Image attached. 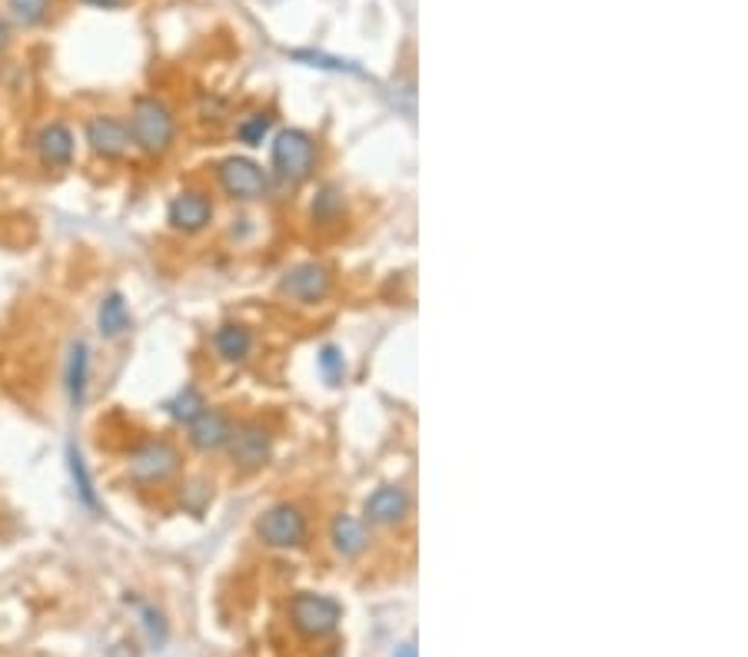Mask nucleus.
Returning <instances> with one entry per match:
<instances>
[{"instance_id": "nucleus-1", "label": "nucleus", "mask_w": 748, "mask_h": 657, "mask_svg": "<svg viewBox=\"0 0 748 657\" xmlns=\"http://www.w3.org/2000/svg\"><path fill=\"white\" fill-rule=\"evenodd\" d=\"M127 130H130V144L134 147H140L144 153L157 157V153H167L173 147V140H177V117H173V110L164 100L144 94L130 107Z\"/></svg>"}, {"instance_id": "nucleus-2", "label": "nucleus", "mask_w": 748, "mask_h": 657, "mask_svg": "<svg viewBox=\"0 0 748 657\" xmlns=\"http://www.w3.org/2000/svg\"><path fill=\"white\" fill-rule=\"evenodd\" d=\"M316 170V140L306 130H280L273 137V173L283 183H303Z\"/></svg>"}, {"instance_id": "nucleus-3", "label": "nucleus", "mask_w": 748, "mask_h": 657, "mask_svg": "<svg viewBox=\"0 0 748 657\" xmlns=\"http://www.w3.org/2000/svg\"><path fill=\"white\" fill-rule=\"evenodd\" d=\"M217 180L230 200L256 203L270 193V173L250 157H226L217 163Z\"/></svg>"}, {"instance_id": "nucleus-4", "label": "nucleus", "mask_w": 748, "mask_h": 657, "mask_svg": "<svg viewBox=\"0 0 748 657\" xmlns=\"http://www.w3.org/2000/svg\"><path fill=\"white\" fill-rule=\"evenodd\" d=\"M256 538L266 544V548H299L303 538H306V515L299 505H289V501H276L270 505L260 518H256Z\"/></svg>"}, {"instance_id": "nucleus-5", "label": "nucleus", "mask_w": 748, "mask_h": 657, "mask_svg": "<svg viewBox=\"0 0 748 657\" xmlns=\"http://www.w3.org/2000/svg\"><path fill=\"white\" fill-rule=\"evenodd\" d=\"M289 617L293 627L306 637H326L339 627L343 621V607L339 601L326 597V594H313V591H299L289 604Z\"/></svg>"}, {"instance_id": "nucleus-6", "label": "nucleus", "mask_w": 748, "mask_h": 657, "mask_svg": "<svg viewBox=\"0 0 748 657\" xmlns=\"http://www.w3.org/2000/svg\"><path fill=\"white\" fill-rule=\"evenodd\" d=\"M226 452L240 471H256L273 455V432L263 422H240V425H233Z\"/></svg>"}, {"instance_id": "nucleus-7", "label": "nucleus", "mask_w": 748, "mask_h": 657, "mask_svg": "<svg viewBox=\"0 0 748 657\" xmlns=\"http://www.w3.org/2000/svg\"><path fill=\"white\" fill-rule=\"evenodd\" d=\"M333 289V273L323 263H299L293 269L283 273L280 279V296H286L289 303L299 306H313L323 303Z\"/></svg>"}, {"instance_id": "nucleus-8", "label": "nucleus", "mask_w": 748, "mask_h": 657, "mask_svg": "<svg viewBox=\"0 0 748 657\" xmlns=\"http://www.w3.org/2000/svg\"><path fill=\"white\" fill-rule=\"evenodd\" d=\"M180 468V452L167 438H150L130 452V475L137 481H167Z\"/></svg>"}, {"instance_id": "nucleus-9", "label": "nucleus", "mask_w": 748, "mask_h": 657, "mask_svg": "<svg viewBox=\"0 0 748 657\" xmlns=\"http://www.w3.org/2000/svg\"><path fill=\"white\" fill-rule=\"evenodd\" d=\"M84 140L91 147V153L104 157V160H120L130 150V130L127 120L114 117V114H94L84 124Z\"/></svg>"}, {"instance_id": "nucleus-10", "label": "nucleus", "mask_w": 748, "mask_h": 657, "mask_svg": "<svg viewBox=\"0 0 748 657\" xmlns=\"http://www.w3.org/2000/svg\"><path fill=\"white\" fill-rule=\"evenodd\" d=\"M167 220L180 233H203L213 223V200L203 190H183L170 200Z\"/></svg>"}, {"instance_id": "nucleus-11", "label": "nucleus", "mask_w": 748, "mask_h": 657, "mask_svg": "<svg viewBox=\"0 0 748 657\" xmlns=\"http://www.w3.org/2000/svg\"><path fill=\"white\" fill-rule=\"evenodd\" d=\"M233 418L223 412V409H203L190 425H187V438L193 448L200 452H217V448H226L230 435H233Z\"/></svg>"}, {"instance_id": "nucleus-12", "label": "nucleus", "mask_w": 748, "mask_h": 657, "mask_svg": "<svg viewBox=\"0 0 748 657\" xmlns=\"http://www.w3.org/2000/svg\"><path fill=\"white\" fill-rule=\"evenodd\" d=\"M410 511V495L403 485H380L362 505L369 524H400Z\"/></svg>"}, {"instance_id": "nucleus-13", "label": "nucleus", "mask_w": 748, "mask_h": 657, "mask_svg": "<svg viewBox=\"0 0 748 657\" xmlns=\"http://www.w3.org/2000/svg\"><path fill=\"white\" fill-rule=\"evenodd\" d=\"M74 153H77V137L67 124L54 120L38 134V157H41L44 167L64 170V167L74 163Z\"/></svg>"}, {"instance_id": "nucleus-14", "label": "nucleus", "mask_w": 748, "mask_h": 657, "mask_svg": "<svg viewBox=\"0 0 748 657\" xmlns=\"http://www.w3.org/2000/svg\"><path fill=\"white\" fill-rule=\"evenodd\" d=\"M329 541L336 548V554L343 558H356L366 551L369 544V531H366V521H359L356 515H336L333 524H329Z\"/></svg>"}, {"instance_id": "nucleus-15", "label": "nucleus", "mask_w": 748, "mask_h": 657, "mask_svg": "<svg viewBox=\"0 0 748 657\" xmlns=\"http://www.w3.org/2000/svg\"><path fill=\"white\" fill-rule=\"evenodd\" d=\"M213 349L223 362H243L253 352V332L240 322H223L213 332Z\"/></svg>"}, {"instance_id": "nucleus-16", "label": "nucleus", "mask_w": 748, "mask_h": 657, "mask_svg": "<svg viewBox=\"0 0 748 657\" xmlns=\"http://www.w3.org/2000/svg\"><path fill=\"white\" fill-rule=\"evenodd\" d=\"M97 329H101L104 339H120L130 329V309H127V299L120 293H110V296L101 299Z\"/></svg>"}, {"instance_id": "nucleus-17", "label": "nucleus", "mask_w": 748, "mask_h": 657, "mask_svg": "<svg viewBox=\"0 0 748 657\" xmlns=\"http://www.w3.org/2000/svg\"><path fill=\"white\" fill-rule=\"evenodd\" d=\"M87 375H91V352H87V342H74V346H71V356H67V395H71V405H74V409L84 405V395H87Z\"/></svg>"}, {"instance_id": "nucleus-18", "label": "nucleus", "mask_w": 748, "mask_h": 657, "mask_svg": "<svg viewBox=\"0 0 748 657\" xmlns=\"http://www.w3.org/2000/svg\"><path fill=\"white\" fill-rule=\"evenodd\" d=\"M51 8H54V0H8V21L31 31L51 18Z\"/></svg>"}, {"instance_id": "nucleus-19", "label": "nucleus", "mask_w": 748, "mask_h": 657, "mask_svg": "<svg viewBox=\"0 0 748 657\" xmlns=\"http://www.w3.org/2000/svg\"><path fill=\"white\" fill-rule=\"evenodd\" d=\"M167 415L173 418V422H183V425H190L203 409H207V399L200 395V389H193V385H183L167 405Z\"/></svg>"}, {"instance_id": "nucleus-20", "label": "nucleus", "mask_w": 748, "mask_h": 657, "mask_svg": "<svg viewBox=\"0 0 748 657\" xmlns=\"http://www.w3.org/2000/svg\"><path fill=\"white\" fill-rule=\"evenodd\" d=\"M67 468H71V478H74V485H77L81 501H84L87 508H97V488H94L91 468H87V462H84V455H81L77 445L67 448Z\"/></svg>"}, {"instance_id": "nucleus-21", "label": "nucleus", "mask_w": 748, "mask_h": 657, "mask_svg": "<svg viewBox=\"0 0 748 657\" xmlns=\"http://www.w3.org/2000/svg\"><path fill=\"white\" fill-rule=\"evenodd\" d=\"M293 61H303L306 67L333 71V74H356V77H362V67L359 64L343 61V57H329V54H319V51H293Z\"/></svg>"}, {"instance_id": "nucleus-22", "label": "nucleus", "mask_w": 748, "mask_h": 657, "mask_svg": "<svg viewBox=\"0 0 748 657\" xmlns=\"http://www.w3.org/2000/svg\"><path fill=\"white\" fill-rule=\"evenodd\" d=\"M270 130H273V117H270V114H250V117L240 120L236 137H240V144H246V147H260V144L270 137Z\"/></svg>"}, {"instance_id": "nucleus-23", "label": "nucleus", "mask_w": 748, "mask_h": 657, "mask_svg": "<svg viewBox=\"0 0 748 657\" xmlns=\"http://www.w3.org/2000/svg\"><path fill=\"white\" fill-rule=\"evenodd\" d=\"M316 369L319 375L329 382V385H339L343 375H346V359H343V349L339 346H323L319 356H316Z\"/></svg>"}, {"instance_id": "nucleus-24", "label": "nucleus", "mask_w": 748, "mask_h": 657, "mask_svg": "<svg viewBox=\"0 0 748 657\" xmlns=\"http://www.w3.org/2000/svg\"><path fill=\"white\" fill-rule=\"evenodd\" d=\"M343 206V200L333 193V190H323L319 197H316V203H313V220H319V223H326L336 210Z\"/></svg>"}, {"instance_id": "nucleus-25", "label": "nucleus", "mask_w": 748, "mask_h": 657, "mask_svg": "<svg viewBox=\"0 0 748 657\" xmlns=\"http://www.w3.org/2000/svg\"><path fill=\"white\" fill-rule=\"evenodd\" d=\"M11 38H14V28H11L8 14H0V54L11 47Z\"/></svg>"}, {"instance_id": "nucleus-26", "label": "nucleus", "mask_w": 748, "mask_h": 657, "mask_svg": "<svg viewBox=\"0 0 748 657\" xmlns=\"http://www.w3.org/2000/svg\"><path fill=\"white\" fill-rule=\"evenodd\" d=\"M81 4L97 8V11H117V8H124V4H127V0H81Z\"/></svg>"}, {"instance_id": "nucleus-27", "label": "nucleus", "mask_w": 748, "mask_h": 657, "mask_svg": "<svg viewBox=\"0 0 748 657\" xmlns=\"http://www.w3.org/2000/svg\"><path fill=\"white\" fill-rule=\"evenodd\" d=\"M393 657H417V644L413 640H407V644H400L397 647V654Z\"/></svg>"}]
</instances>
